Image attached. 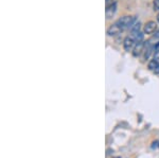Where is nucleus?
Wrapping results in <instances>:
<instances>
[{"instance_id":"4","label":"nucleus","mask_w":159,"mask_h":158,"mask_svg":"<svg viewBox=\"0 0 159 158\" xmlns=\"http://www.w3.org/2000/svg\"><path fill=\"white\" fill-rule=\"evenodd\" d=\"M144 33L145 34H153L157 31V24L155 21H148L144 25Z\"/></svg>"},{"instance_id":"2","label":"nucleus","mask_w":159,"mask_h":158,"mask_svg":"<svg viewBox=\"0 0 159 158\" xmlns=\"http://www.w3.org/2000/svg\"><path fill=\"white\" fill-rule=\"evenodd\" d=\"M136 45V39L134 38V36H127L125 37L124 42H123V47H124V50L127 51V52H129V51H132L134 49Z\"/></svg>"},{"instance_id":"1","label":"nucleus","mask_w":159,"mask_h":158,"mask_svg":"<svg viewBox=\"0 0 159 158\" xmlns=\"http://www.w3.org/2000/svg\"><path fill=\"white\" fill-rule=\"evenodd\" d=\"M136 22H137V19H136L135 16H123L120 19L117 20L116 24L118 25H120L122 28V30H125V29H130Z\"/></svg>"},{"instance_id":"11","label":"nucleus","mask_w":159,"mask_h":158,"mask_svg":"<svg viewBox=\"0 0 159 158\" xmlns=\"http://www.w3.org/2000/svg\"><path fill=\"white\" fill-rule=\"evenodd\" d=\"M157 21H158V22H159V14H158V15H157Z\"/></svg>"},{"instance_id":"9","label":"nucleus","mask_w":159,"mask_h":158,"mask_svg":"<svg viewBox=\"0 0 159 158\" xmlns=\"http://www.w3.org/2000/svg\"><path fill=\"white\" fill-rule=\"evenodd\" d=\"M153 7H154V11H159V0H154Z\"/></svg>"},{"instance_id":"3","label":"nucleus","mask_w":159,"mask_h":158,"mask_svg":"<svg viewBox=\"0 0 159 158\" xmlns=\"http://www.w3.org/2000/svg\"><path fill=\"white\" fill-rule=\"evenodd\" d=\"M144 48H145V43L142 42H136V45L134 47V49H133V55L134 56H138V55H140L141 53L144 51Z\"/></svg>"},{"instance_id":"7","label":"nucleus","mask_w":159,"mask_h":158,"mask_svg":"<svg viewBox=\"0 0 159 158\" xmlns=\"http://www.w3.org/2000/svg\"><path fill=\"white\" fill-rule=\"evenodd\" d=\"M148 69L157 73V71L159 69V62H158V61L155 60V58H153V60L148 63Z\"/></svg>"},{"instance_id":"10","label":"nucleus","mask_w":159,"mask_h":158,"mask_svg":"<svg viewBox=\"0 0 159 158\" xmlns=\"http://www.w3.org/2000/svg\"><path fill=\"white\" fill-rule=\"evenodd\" d=\"M154 39L159 40V30H157V31L155 32V35H154Z\"/></svg>"},{"instance_id":"8","label":"nucleus","mask_w":159,"mask_h":158,"mask_svg":"<svg viewBox=\"0 0 159 158\" xmlns=\"http://www.w3.org/2000/svg\"><path fill=\"white\" fill-rule=\"evenodd\" d=\"M140 22H136V24L133 25L132 28H130V30H132V32L133 33H137V32H139L140 31Z\"/></svg>"},{"instance_id":"6","label":"nucleus","mask_w":159,"mask_h":158,"mask_svg":"<svg viewBox=\"0 0 159 158\" xmlns=\"http://www.w3.org/2000/svg\"><path fill=\"white\" fill-rule=\"evenodd\" d=\"M117 11V3L116 2H112L109 6H106V10H105V13H106V17L107 18H111L115 15V13Z\"/></svg>"},{"instance_id":"5","label":"nucleus","mask_w":159,"mask_h":158,"mask_svg":"<svg viewBox=\"0 0 159 158\" xmlns=\"http://www.w3.org/2000/svg\"><path fill=\"white\" fill-rule=\"evenodd\" d=\"M122 31L123 30L120 25H118L117 24H114L108 28V30H107V34H108L109 36H115V35L120 34Z\"/></svg>"}]
</instances>
